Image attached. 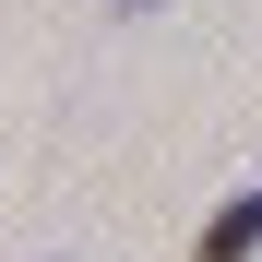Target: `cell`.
I'll list each match as a JSON object with an SVG mask.
<instances>
[{
	"label": "cell",
	"mask_w": 262,
	"mask_h": 262,
	"mask_svg": "<svg viewBox=\"0 0 262 262\" xmlns=\"http://www.w3.org/2000/svg\"><path fill=\"white\" fill-rule=\"evenodd\" d=\"M250 250H262V179H238V191L191 227V262H250Z\"/></svg>",
	"instance_id": "obj_1"
},
{
	"label": "cell",
	"mask_w": 262,
	"mask_h": 262,
	"mask_svg": "<svg viewBox=\"0 0 262 262\" xmlns=\"http://www.w3.org/2000/svg\"><path fill=\"white\" fill-rule=\"evenodd\" d=\"M107 12H119V24H143V12H167V0H107Z\"/></svg>",
	"instance_id": "obj_2"
}]
</instances>
